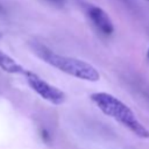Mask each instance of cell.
Here are the masks:
<instances>
[{
	"mask_svg": "<svg viewBox=\"0 0 149 149\" xmlns=\"http://www.w3.org/2000/svg\"><path fill=\"white\" fill-rule=\"evenodd\" d=\"M92 102L107 116L114 119L123 127L129 129L136 136L149 139V129H147L136 118L134 112L116 97L106 92H95L91 94Z\"/></svg>",
	"mask_w": 149,
	"mask_h": 149,
	"instance_id": "obj_1",
	"label": "cell"
},
{
	"mask_svg": "<svg viewBox=\"0 0 149 149\" xmlns=\"http://www.w3.org/2000/svg\"><path fill=\"white\" fill-rule=\"evenodd\" d=\"M34 50H35L36 55L41 59H43L45 63H48L49 65L58 69L59 71H62L71 77H74V78H78L81 80H86V81H98L100 78L98 70L93 65H91L90 63H87L85 61L56 54L52 50H50L49 48L41 45V44L35 45Z\"/></svg>",
	"mask_w": 149,
	"mask_h": 149,
	"instance_id": "obj_2",
	"label": "cell"
},
{
	"mask_svg": "<svg viewBox=\"0 0 149 149\" xmlns=\"http://www.w3.org/2000/svg\"><path fill=\"white\" fill-rule=\"evenodd\" d=\"M26 79L28 85L31 87L34 92H36L44 100L49 101L52 105H61L65 101V93L58 87L49 84L44 79H42L36 73L28 71L26 74Z\"/></svg>",
	"mask_w": 149,
	"mask_h": 149,
	"instance_id": "obj_3",
	"label": "cell"
},
{
	"mask_svg": "<svg viewBox=\"0 0 149 149\" xmlns=\"http://www.w3.org/2000/svg\"><path fill=\"white\" fill-rule=\"evenodd\" d=\"M86 14L94 27L105 35H111L114 31V26L108 14L100 7L94 5L86 6Z\"/></svg>",
	"mask_w": 149,
	"mask_h": 149,
	"instance_id": "obj_4",
	"label": "cell"
},
{
	"mask_svg": "<svg viewBox=\"0 0 149 149\" xmlns=\"http://www.w3.org/2000/svg\"><path fill=\"white\" fill-rule=\"evenodd\" d=\"M0 68L8 72V73H14V74H23L26 76L29 70L23 68L21 64H19L13 57L7 55L5 51L0 50Z\"/></svg>",
	"mask_w": 149,
	"mask_h": 149,
	"instance_id": "obj_5",
	"label": "cell"
},
{
	"mask_svg": "<svg viewBox=\"0 0 149 149\" xmlns=\"http://www.w3.org/2000/svg\"><path fill=\"white\" fill-rule=\"evenodd\" d=\"M49 1H51L52 3L58 5V6H61V5H63V3H64V0H49Z\"/></svg>",
	"mask_w": 149,
	"mask_h": 149,
	"instance_id": "obj_6",
	"label": "cell"
},
{
	"mask_svg": "<svg viewBox=\"0 0 149 149\" xmlns=\"http://www.w3.org/2000/svg\"><path fill=\"white\" fill-rule=\"evenodd\" d=\"M147 58L149 59V49H148V52H147Z\"/></svg>",
	"mask_w": 149,
	"mask_h": 149,
	"instance_id": "obj_7",
	"label": "cell"
},
{
	"mask_svg": "<svg viewBox=\"0 0 149 149\" xmlns=\"http://www.w3.org/2000/svg\"><path fill=\"white\" fill-rule=\"evenodd\" d=\"M0 9H1V5H0Z\"/></svg>",
	"mask_w": 149,
	"mask_h": 149,
	"instance_id": "obj_8",
	"label": "cell"
},
{
	"mask_svg": "<svg viewBox=\"0 0 149 149\" xmlns=\"http://www.w3.org/2000/svg\"><path fill=\"white\" fill-rule=\"evenodd\" d=\"M148 1H149V0H148Z\"/></svg>",
	"mask_w": 149,
	"mask_h": 149,
	"instance_id": "obj_9",
	"label": "cell"
}]
</instances>
